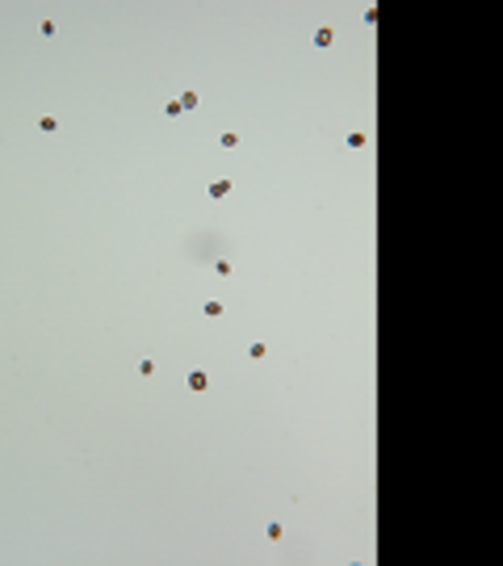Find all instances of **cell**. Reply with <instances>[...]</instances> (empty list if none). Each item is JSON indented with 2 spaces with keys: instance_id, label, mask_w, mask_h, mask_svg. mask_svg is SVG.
<instances>
[{
  "instance_id": "ba28073f",
  "label": "cell",
  "mask_w": 503,
  "mask_h": 566,
  "mask_svg": "<svg viewBox=\"0 0 503 566\" xmlns=\"http://www.w3.org/2000/svg\"><path fill=\"white\" fill-rule=\"evenodd\" d=\"M38 126L46 130V135H51V130H59V117H38Z\"/></svg>"
},
{
  "instance_id": "8992f818",
  "label": "cell",
  "mask_w": 503,
  "mask_h": 566,
  "mask_svg": "<svg viewBox=\"0 0 503 566\" xmlns=\"http://www.w3.org/2000/svg\"><path fill=\"white\" fill-rule=\"evenodd\" d=\"M210 193H214V197H227V193H231V180H214V185H210Z\"/></svg>"
},
{
  "instance_id": "30bf717a",
  "label": "cell",
  "mask_w": 503,
  "mask_h": 566,
  "mask_svg": "<svg viewBox=\"0 0 503 566\" xmlns=\"http://www.w3.org/2000/svg\"><path fill=\"white\" fill-rule=\"evenodd\" d=\"M365 143H369V138L361 135V130H352V135H348V147H365Z\"/></svg>"
},
{
  "instance_id": "277c9868",
  "label": "cell",
  "mask_w": 503,
  "mask_h": 566,
  "mask_svg": "<svg viewBox=\"0 0 503 566\" xmlns=\"http://www.w3.org/2000/svg\"><path fill=\"white\" fill-rule=\"evenodd\" d=\"M201 314H206V319H218V314H222V302H218V298H210V302L201 306Z\"/></svg>"
},
{
  "instance_id": "5b68a950",
  "label": "cell",
  "mask_w": 503,
  "mask_h": 566,
  "mask_svg": "<svg viewBox=\"0 0 503 566\" xmlns=\"http://www.w3.org/2000/svg\"><path fill=\"white\" fill-rule=\"evenodd\" d=\"M176 101H180V109H197V93H193V88H189V93H180Z\"/></svg>"
},
{
  "instance_id": "52a82bcc",
  "label": "cell",
  "mask_w": 503,
  "mask_h": 566,
  "mask_svg": "<svg viewBox=\"0 0 503 566\" xmlns=\"http://www.w3.org/2000/svg\"><path fill=\"white\" fill-rule=\"evenodd\" d=\"M248 356H252V361H264V356H269V348H264V344H260V340H256V344H252V348H248Z\"/></svg>"
},
{
  "instance_id": "9c48e42d",
  "label": "cell",
  "mask_w": 503,
  "mask_h": 566,
  "mask_svg": "<svg viewBox=\"0 0 503 566\" xmlns=\"http://www.w3.org/2000/svg\"><path fill=\"white\" fill-rule=\"evenodd\" d=\"M164 114H168V117H180L185 109H180V101H168V105H164Z\"/></svg>"
},
{
  "instance_id": "6da1fadb",
  "label": "cell",
  "mask_w": 503,
  "mask_h": 566,
  "mask_svg": "<svg viewBox=\"0 0 503 566\" xmlns=\"http://www.w3.org/2000/svg\"><path fill=\"white\" fill-rule=\"evenodd\" d=\"M189 390H193V394L210 390V373H206V369H193V373H189Z\"/></svg>"
},
{
  "instance_id": "7a4b0ae2",
  "label": "cell",
  "mask_w": 503,
  "mask_h": 566,
  "mask_svg": "<svg viewBox=\"0 0 503 566\" xmlns=\"http://www.w3.org/2000/svg\"><path fill=\"white\" fill-rule=\"evenodd\" d=\"M331 42H335V30H331V25L314 30V46H331Z\"/></svg>"
},
{
  "instance_id": "8fae6325",
  "label": "cell",
  "mask_w": 503,
  "mask_h": 566,
  "mask_svg": "<svg viewBox=\"0 0 503 566\" xmlns=\"http://www.w3.org/2000/svg\"><path fill=\"white\" fill-rule=\"evenodd\" d=\"M214 273H218V277H231V260H214Z\"/></svg>"
},
{
  "instance_id": "3957f363",
  "label": "cell",
  "mask_w": 503,
  "mask_h": 566,
  "mask_svg": "<svg viewBox=\"0 0 503 566\" xmlns=\"http://www.w3.org/2000/svg\"><path fill=\"white\" fill-rule=\"evenodd\" d=\"M218 147H227V151H235V147H239V135H235V130H222V135H218Z\"/></svg>"
}]
</instances>
